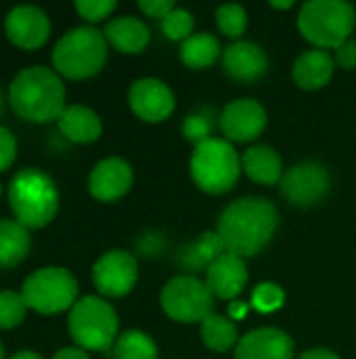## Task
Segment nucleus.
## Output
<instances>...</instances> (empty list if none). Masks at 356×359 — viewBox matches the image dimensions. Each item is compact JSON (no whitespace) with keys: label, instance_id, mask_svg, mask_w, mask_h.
I'll list each match as a JSON object with an SVG mask.
<instances>
[{"label":"nucleus","instance_id":"2f4dec72","mask_svg":"<svg viewBox=\"0 0 356 359\" xmlns=\"http://www.w3.org/2000/svg\"><path fill=\"white\" fill-rule=\"evenodd\" d=\"M183 135L197 147L199 143L212 139V120L206 114H191L183 120Z\"/></svg>","mask_w":356,"mask_h":359},{"label":"nucleus","instance_id":"f3484780","mask_svg":"<svg viewBox=\"0 0 356 359\" xmlns=\"http://www.w3.org/2000/svg\"><path fill=\"white\" fill-rule=\"evenodd\" d=\"M222 69L237 82H256L269 69V57L256 42L237 40L222 50Z\"/></svg>","mask_w":356,"mask_h":359},{"label":"nucleus","instance_id":"4468645a","mask_svg":"<svg viewBox=\"0 0 356 359\" xmlns=\"http://www.w3.org/2000/svg\"><path fill=\"white\" fill-rule=\"evenodd\" d=\"M269 116L256 99H235L220 114V130L231 143H250L266 128Z\"/></svg>","mask_w":356,"mask_h":359},{"label":"nucleus","instance_id":"c03bdc74","mask_svg":"<svg viewBox=\"0 0 356 359\" xmlns=\"http://www.w3.org/2000/svg\"><path fill=\"white\" fill-rule=\"evenodd\" d=\"M0 196H2V183H0Z\"/></svg>","mask_w":356,"mask_h":359},{"label":"nucleus","instance_id":"a211bd4d","mask_svg":"<svg viewBox=\"0 0 356 359\" xmlns=\"http://www.w3.org/2000/svg\"><path fill=\"white\" fill-rule=\"evenodd\" d=\"M248 278L250 276H248L245 259L233 252H225L206 271V284L210 292L214 294V299H222V301L237 299L248 286Z\"/></svg>","mask_w":356,"mask_h":359},{"label":"nucleus","instance_id":"aec40b11","mask_svg":"<svg viewBox=\"0 0 356 359\" xmlns=\"http://www.w3.org/2000/svg\"><path fill=\"white\" fill-rule=\"evenodd\" d=\"M336 72V61L334 55H329L327 50L321 48H313L302 53L292 69L294 82L304 88V90H319L323 86H327L334 78Z\"/></svg>","mask_w":356,"mask_h":359},{"label":"nucleus","instance_id":"4be33fe9","mask_svg":"<svg viewBox=\"0 0 356 359\" xmlns=\"http://www.w3.org/2000/svg\"><path fill=\"white\" fill-rule=\"evenodd\" d=\"M241 170L258 185H277L283 179V160L271 145H252L241 156Z\"/></svg>","mask_w":356,"mask_h":359},{"label":"nucleus","instance_id":"a19ab883","mask_svg":"<svg viewBox=\"0 0 356 359\" xmlns=\"http://www.w3.org/2000/svg\"><path fill=\"white\" fill-rule=\"evenodd\" d=\"M273 8H279V11H285V8H292L294 6V2L292 0H287V2H269Z\"/></svg>","mask_w":356,"mask_h":359},{"label":"nucleus","instance_id":"20e7f679","mask_svg":"<svg viewBox=\"0 0 356 359\" xmlns=\"http://www.w3.org/2000/svg\"><path fill=\"white\" fill-rule=\"evenodd\" d=\"M109 44L105 34L92 25L67 29L52 48L55 72L69 80H86L97 76L107 63Z\"/></svg>","mask_w":356,"mask_h":359},{"label":"nucleus","instance_id":"7c9ffc66","mask_svg":"<svg viewBox=\"0 0 356 359\" xmlns=\"http://www.w3.org/2000/svg\"><path fill=\"white\" fill-rule=\"evenodd\" d=\"M285 301V292L281 286L273 284V282H262L256 286L254 294H252V305L256 311L260 313H273L277 309L283 307Z\"/></svg>","mask_w":356,"mask_h":359},{"label":"nucleus","instance_id":"7ed1b4c3","mask_svg":"<svg viewBox=\"0 0 356 359\" xmlns=\"http://www.w3.org/2000/svg\"><path fill=\"white\" fill-rule=\"evenodd\" d=\"M6 200L15 221L27 229H42L57 217L61 194L48 172L27 166L10 177Z\"/></svg>","mask_w":356,"mask_h":359},{"label":"nucleus","instance_id":"2eb2a0df","mask_svg":"<svg viewBox=\"0 0 356 359\" xmlns=\"http://www.w3.org/2000/svg\"><path fill=\"white\" fill-rule=\"evenodd\" d=\"M134 181L132 166L124 158H105L94 164L88 175V191L99 202H115L124 198Z\"/></svg>","mask_w":356,"mask_h":359},{"label":"nucleus","instance_id":"dca6fc26","mask_svg":"<svg viewBox=\"0 0 356 359\" xmlns=\"http://www.w3.org/2000/svg\"><path fill=\"white\" fill-rule=\"evenodd\" d=\"M235 359H296V345L279 328H258L239 339Z\"/></svg>","mask_w":356,"mask_h":359},{"label":"nucleus","instance_id":"1a4fd4ad","mask_svg":"<svg viewBox=\"0 0 356 359\" xmlns=\"http://www.w3.org/2000/svg\"><path fill=\"white\" fill-rule=\"evenodd\" d=\"M164 313L178 324H201L214 313V294L208 284L195 276L172 278L159 297Z\"/></svg>","mask_w":356,"mask_h":359},{"label":"nucleus","instance_id":"412c9836","mask_svg":"<svg viewBox=\"0 0 356 359\" xmlns=\"http://www.w3.org/2000/svg\"><path fill=\"white\" fill-rule=\"evenodd\" d=\"M57 124L65 139L80 143V145L94 143L103 133V122H101L99 114L80 103L67 105L63 109V114L59 116Z\"/></svg>","mask_w":356,"mask_h":359},{"label":"nucleus","instance_id":"bb28decb","mask_svg":"<svg viewBox=\"0 0 356 359\" xmlns=\"http://www.w3.org/2000/svg\"><path fill=\"white\" fill-rule=\"evenodd\" d=\"M111 353L113 359H157V345L143 330H126L118 337Z\"/></svg>","mask_w":356,"mask_h":359},{"label":"nucleus","instance_id":"a878e982","mask_svg":"<svg viewBox=\"0 0 356 359\" xmlns=\"http://www.w3.org/2000/svg\"><path fill=\"white\" fill-rule=\"evenodd\" d=\"M199 332H201V341L210 351L216 353H227L231 349L237 347L239 343V330L237 324L231 318L212 313L208 316L201 324H199Z\"/></svg>","mask_w":356,"mask_h":359},{"label":"nucleus","instance_id":"f257e3e1","mask_svg":"<svg viewBox=\"0 0 356 359\" xmlns=\"http://www.w3.org/2000/svg\"><path fill=\"white\" fill-rule=\"evenodd\" d=\"M279 227V210L266 198H241L231 202L220 219L216 233L220 236L227 252L241 259L254 257L266 248Z\"/></svg>","mask_w":356,"mask_h":359},{"label":"nucleus","instance_id":"c85d7f7f","mask_svg":"<svg viewBox=\"0 0 356 359\" xmlns=\"http://www.w3.org/2000/svg\"><path fill=\"white\" fill-rule=\"evenodd\" d=\"M216 25L227 38H241L248 29V13L241 4H222L216 8Z\"/></svg>","mask_w":356,"mask_h":359},{"label":"nucleus","instance_id":"72a5a7b5","mask_svg":"<svg viewBox=\"0 0 356 359\" xmlns=\"http://www.w3.org/2000/svg\"><path fill=\"white\" fill-rule=\"evenodd\" d=\"M17 158V139L15 135L0 124V172L8 170Z\"/></svg>","mask_w":356,"mask_h":359},{"label":"nucleus","instance_id":"39448f33","mask_svg":"<svg viewBox=\"0 0 356 359\" xmlns=\"http://www.w3.org/2000/svg\"><path fill=\"white\" fill-rule=\"evenodd\" d=\"M355 25V6L344 0H308L298 13L300 34L321 50H336L350 40Z\"/></svg>","mask_w":356,"mask_h":359},{"label":"nucleus","instance_id":"6e6552de","mask_svg":"<svg viewBox=\"0 0 356 359\" xmlns=\"http://www.w3.org/2000/svg\"><path fill=\"white\" fill-rule=\"evenodd\" d=\"M78 280L67 267L46 265L34 269L21 286L27 309L40 316H57L69 311L78 303Z\"/></svg>","mask_w":356,"mask_h":359},{"label":"nucleus","instance_id":"cd10ccee","mask_svg":"<svg viewBox=\"0 0 356 359\" xmlns=\"http://www.w3.org/2000/svg\"><path fill=\"white\" fill-rule=\"evenodd\" d=\"M27 313V305L21 292L0 290V330L17 328Z\"/></svg>","mask_w":356,"mask_h":359},{"label":"nucleus","instance_id":"58836bf2","mask_svg":"<svg viewBox=\"0 0 356 359\" xmlns=\"http://www.w3.org/2000/svg\"><path fill=\"white\" fill-rule=\"evenodd\" d=\"M8 359H44L38 351H31V349H23V351H17L13 353Z\"/></svg>","mask_w":356,"mask_h":359},{"label":"nucleus","instance_id":"b1692460","mask_svg":"<svg viewBox=\"0 0 356 359\" xmlns=\"http://www.w3.org/2000/svg\"><path fill=\"white\" fill-rule=\"evenodd\" d=\"M31 248V236L15 219H0V269L17 267Z\"/></svg>","mask_w":356,"mask_h":359},{"label":"nucleus","instance_id":"37998d69","mask_svg":"<svg viewBox=\"0 0 356 359\" xmlns=\"http://www.w3.org/2000/svg\"><path fill=\"white\" fill-rule=\"evenodd\" d=\"M0 359H4V345L0 343Z\"/></svg>","mask_w":356,"mask_h":359},{"label":"nucleus","instance_id":"c756f323","mask_svg":"<svg viewBox=\"0 0 356 359\" xmlns=\"http://www.w3.org/2000/svg\"><path fill=\"white\" fill-rule=\"evenodd\" d=\"M193 27H195V19L187 8H174L164 21H162V29L166 34V38L176 40V42H185L187 38L193 36Z\"/></svg>","mask_w":356,"mask_h":359},{"label":"nucleus","instance_id":"f03ea898","mask_svg":"<svg viewBox=\"0 0 356 359\" xmlns=\"http://www.w3.org/2000/svg\"><path fill=\"white\" fill-rule=\"evenodd\" d=\"M10 109L27 122L44 124L59 120L65 105V84L61 76L44 65H29L15 74L8 84Z\"/></svg>","mask_w":356,"mask_h":359},{"label":"nucleus","instance_id":"0eeeda50","mask_svg":"<svg viewBox=\"0 0 356 359\" xmlns=\"http://www.w3.org/2000/svg\"><path fill=\"white\" fill-rule=\"evenodd\" d=\"M189 166L193 183L210 196L231 191L241 175V158L233 143L218 137L199 143L193 149Z\"/></svg>","mask_w":356,"mask_h":359},{"label":"nucleus","instance_id":"e433bc0d","mask_svg":"<svg viewBox=\"0 0 356 359\" xmlns=\"http://www.w3.org/2000/svg\"><path fill=\"white\" fill-rule=\"evenodd\" d=\"M52 359H90V355L80 347H63L52 355Z\"/></svg>","mask_w":356,"mask_h":359},{"label":"nucleus","instance_id":"473e14b6","mask_svg":"<svg viewBox=\"0 0 356 359\" xmlns=\"http://www.w3.org/2000/svg\"><path fill=\"white\" fill-rule=\"evenodd\" d=\"M73 6L82 19H86L90 23H99V21L107 19L118 8V2L115 0H78Z\"/></svg>","mask_w":356,"mask_h":359},{"label":"nucleus","instance_id":"5701e85b","mask_svg":"<svg viewBox=\"0 0 356 359\" xmlns=\"http://www.w3.org/2000/svg\"><path fill=\"white\" fill-rule=\"evenodd\" d=\"M227 252L220 236L216 231H206L199 238H195L193 242H189L187 246L180 248L178 252V265L189 271V276L199 273V271H208V267L220 259Z\"/></svg>","mask_w":356,"mask_h":359},{"label":"nucleus","instance_id":"f8f14e48","mask_svg":"<svg viewBox=\"0 0 356 359\" xmlns=\"http://www.w3.org/2000/svg\"><path fill=\"white\" fill-rule=\"evenodd\" d=\"M128 105L136 118L155 124L172 116L176 107V97L164 80L141 78L134 80L128 90Z\"/></svg>","mask_w":356,"mask_h":359},{"label":"nucleus","instance_id":"9b49d317","mask_svg":"<svg viewBox=\"0 0 356 359\" xmlns=\"http://www.w3.org/2000/svg\"><path fill=\"white\" fill-rule=\"evenodd\" d=\"M279 187L287 202L308 208L327 198L332 189V177L327 168L319 162H300L283 175Z\"/></svg>","mask_w":356,"mask_h":359},{"label":"nucleus","instance_id":"9d476101","mask_svg":"<svg viewBox=\"0 0 356 359\" xmlns=\"http://www.w3.org/2000/svg\"><path fill=\"white\" fill-rule=\"evenodd\" d=\"M92 282L101 297L122 299L138 282V263L128 250H107L92 265Z\"/></svg>","mask_w":356,"mask_h":359},{"label":"nucleus","instance_id":"6ab92c4d","mask_svg":"<svg viewBox=\"0 0 356 359\" xmlns=\"http://www.w3.org/2000/svg\"><path fill=\"white\" fill-rule=\"evenodd\" d=\"M103 34H105L107 44H111L115 50H120L124 55L143 53L151 40L149 27L132 15H122V17L107 21Z\"/></svg>","mask_w":356,"mask_h":359},{"label":"nucleus","instance_id":"393cba45","mask_svg":"<svg viewBox=\"0 0 356 359\" xmlns=\"http://www.w3.org/2000/svg\"><path fill=\"white\" fill-rule=\"evenodd\" d=\"M178 55L187 67L206 69V67H212L220 59L222 48H220V40L214 34L201 32V34H193L191 38H187L180 44Z\"/></svg>","mask_w":356,"mask_h":359},{"label":"nucleus","instance_id":"ea45409f","mask_svg":"<svg viewBox=\"0 0 356 359\" xmlns=\"http://www.w3.org/2000/svg\"><path fill=\"white\" fill-rule=\"evenodd\" d=\"M245 311H248V307H245L243 303H235V305H231V318H235V320H241V318L245 316Z\"/></svg>","mask_w":356,"mask_h":359},{"label":"nucleus","instance_id":"c9c22d12","mask_svg":"<svg viewBox=\"0 0 356 359\" xmlns=\"http://www.w3.org/2000/svg\"><path fill=\"white\" fill-rule=\"evenodd\" d=\"M334 61L342 69H356V40H346L334 53Z\"/></svg>","mask_w":356,"mask_h":359},{"label":"nucleus","instance_id":"79ce46f5","mask_svg":"<svg viewBox=\"0 0 356 359\" xmlns=\"http://www.w3.org/2000/svg\"><path fill=\"white\" fill-rule=\"evenodd\" d=\"M2 109H4V99H2V90H0V116H2Z\"/></svg>","mask_w":356,"mask_h":359},{"label":"nucleus","instance_id":"ddd939ff","mask_svg":"<svg viewBox=\"0 0 356 359\" xmlns=\"http://www.w3.org/2000/svg\"><path fill=\"white\" fill-rule=\"evenodd\" d=\"M50 17L36 4H17L4 17L6 38L25 50L40 48L50 36Z\"/></svg>","mask_w":356,"mask_h":359},{"label":"nucleus","instance_id":"f704fd0d","mask_svg":"<svg viewBox=\"0 0 356 359\" xmlns=\"http://www.w3.org/2000/svg\"><path fill=\"white\" fill-rule=\"evenodd\" d=\"M138 8L147 15V17H153V19H166L176 6L172 0H141L138 2Z\"/></svg>","mask_w":356,"mask_h":359},{"label":"nucleus","instance_id":"4c0bfd02","mask_svg":"<svg viewBox=\"0 0 356 359\" xmlns=\"http://www.w3.org/2000/svg\"><path fill=\"white\" fill-rule=\"evenodd\" d=\"M298 359H340V355H338V353H334L332 349L317 347V349H308L306 353H302Z\"/></svg>","mask_w":356,"mask_h":359},{"label":"nucleus","instance_id":"423d86ee","mask_svg":"<svg viewBox=\"0 0 356 359\" xmlns=\"http://www.w3.org/2000/svg\"><path fill=\"white\" fill-rule=\"evenodd\" d=\"M120 320L111 303L103 297H82L69 309L67 330L76 347L84 351L107 353L118 341Z\"/></svg>","mask_w":356,"mask_h":359}]
</instances>
